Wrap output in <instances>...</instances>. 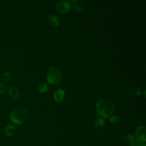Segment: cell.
Returning <instances> with one entry per match:
<instances>
[{
	"label": "cell",
	"mask_w": 146,
	"mask_h": 146,
	"mask_svg": "<svg viewBox=\"0 0 146 146\" xmlns=\"http://www.w3.org/2000/svg\"><path fill=\"white\" fill-rule=\"evenodd\" d=\"M114 110V103L108 99L99 100L96 105V111L98 114L102 118L108 117L113 113Z\"/></svg>",
	"instance_id": "cell-1"
},
{
	"label": "cell",
	"mask_w": 146,
	"mask_h": 146,
	"mask_svg": "<svg viewBox=\"0 0 146 146\" xmlns=\"http://www.w3.org/2000/svg\"><path fill=\"white\" fill-rule=\"evenodd\" d=\"M27 112L25 108L17 107L10 113V120L15 124L23 123L27 118Z\"/></svg>",
	"instance_id": "cell-2"
},
{
	"label": "cell",
	"mask_w": 146,
	"mask_h": 146,
	"mask_svg": "<svg viewBox=\"0 0 146 146\" xmlns=\"http://www.w3.org/2000/svg\"><path fill=\"white\" fill-rule=\"evenodd\" d=\"M47 80L51 84H56L58 83L62 78V72L56 66L50 67L46 75Z\"/></svg>",
	"instance_id": "cell-3"
},
{
	"label": "cell",
	"mask_w": 146,
	"mask_h": 146,
	"mask_svg": "<svg viewBox=\"0 0 146 146\" xmlns=\"http://www.w3.org/2000/svg\"><path fill=\"white\" fill-rule=\"evenodd\" d=\"M71 5L68 1H62L58 2L56 6V10L60 13H66L70 11Z\"/></svg>",
	"instance_id": "cell-4"
},
{
	"label": "cell",
	"mask_w": 146,
	"mask_h": 146,
	"mask_svg": "<svg viewBox=\"0 0 146 146\" xmlns=\"http://www.w3.org/2000/svg\"><path fill=\"white\" fill-rule=\"evenodd\" d=\"M146 128L145 126H139L138 127L135 131V137L136 141L138 143H144L146 141L145 136Z\"/></svg>",
	"instance_id": "cell-5"
},
{
	"label": "cell",
	"mask_w": 146,
	"mask_h": 146,
	"mask_svg": "<svg viewBox=\"0 0 146 146\" xmlns=\"http://www.w3.org/2000/svg\"><path fill=\"white\" fill-rule=\"evenodd\" d=\"M64 96H65V92L64 90L61 88H58L55 91L54 94V100L56 103H60L63 100L64 98Z\"/></svg>",
	"instance_id": "cell-6"
},
{
	"label": "cell",
	"mask_w": 146,
	"mask_h": 146,
	"mask_svg": "<svg viewBox=\"0 0 146 146\" xmlns=\"http://www.w3.org/2000/svg\"><path fill=\"white\" fill-rule=\"evenodd\" d=\"M47 19H48V23L51 26H52V27H54L58 26L60 23V20H59L58 17L54 14H51V15H48Z\"/></svg>",
	"instance_id": "cell-7"
},
{
	"label": "cell",
	"mask_w": 146,
	"mask_h": 146,
	"mask_svg": "<svg viewBox=\"0 0 146 146\" xmlns=\"http://www.w3.org/2000/svg\"><path fill=\"white\" fill-rule=\"evenodd\" d=\"M9 95L14 99H18L19 98V91L18 89L14 87H10L8 89Z\"/></svg>",
	"instance_id": "cell-8"
},
{
	"label": "cell",
	"mask_w": 146,
	"mask_h": 146,
	"mask_svg": "<svg viewBox=\"0 0 146 146\" xmlns=\"http://www.w3.org/2000/svg\"><path fill=\"white\" fill-rule=\"evenodd\" d=\"M105 126V120L102 117H98L95 122L94 128L95 130L98 131L102 129Z\"/></svg>",
	"instance_id": "cell-9"
},
{
	"label": "cell",
	"mask_w": 146,
	"mask_h": 146,
	"mask_svg": "<svg viewBox=\"0 0 146 146\" xmlns=\"http://www.w3.org/2000/svg\"><path fill=\"white\" fill-rule=\"evenodd\" d=\"M128 90L129 93L134 96H139L141 92V90L139 87L135 86H131L129 87Z\"/></svg>",
	"instance_id": "cell-10"
},
{
	"label": "cell",
	"mask_w": 146,
	"mask_h": 146,
	"mask_svg": "<svg viewBox=\"0 0 146 146\" xmlns=\"http://www.w3.org/2000/svg\"><path fill=\"white\" fill-rule=\"evenodd\" d=\"M15 129V128L14 125L12 124H9L5 127V133L7 136H11L14 133Z\"/></svg>",
	"instance_id": "cell-11"
},
{
	"label": "cell",
	"mask_w": 146,
	"mask_h": 146,
	"mask_svg": "<svg viewBox=\"0 0 146 146\" xmlns=\"http://www.w3.org/2000/svg\"><path fill=\"white\" fill-rule=\"evenodd\" d=\"M49 88L48 84L46 83H42L39 85L38 87V91L40 94H43L47 91V90Z\"/></svg>",
	"instance_id": "cell-12"
},
{
	"label": "cell",
	"mask_w": 146,
	"mask_h": 146,
	"mask_svg": "<svg viewBox=\"0 0 146 146\" xmlns=\"http://www.w3.org/2000/svg\"><path fill=\"white\" fill-rule=\"evenodd\" d=\"M121 120L120 117L117 115H113L109 118V121L112 124L119 123Z\"/></svg>",
	"instance_id": "cell-13"
},
{
	"label": "cell",
	"mask_w": 146,
	"mask_h": 146,
	"mask_svg": "<svg viewBox=\"0 0 146 146\" xmlns=\"http://www.w3.org/2000/svg\"><path fill=\"white\" fill-rule=\"evenodd\" d=\"M123 139L128 144H130V143L133 142L135 140L133 136L132 135L129 134V133L125 134V135H124Z\"/></svg>",
	"instance_id": "cell-14"
},
{
	"label": "cell",
	"mask_w": 146,
	"mask_h": 146,
	"mask_svg": "<svg viewBox=\"0 0 146 146\" xmlns=\"http://www.w3.org/2000/svg\"><path fill=\"white\" fill-rule=\"evenodd\" d=\"M11 74L9 72H5L2 75V79L5 82H9L11 80Z\"/></svg>",
	"instance_id": "cell-15"
},
{
	"label": "cell",
	"mask_w": 146,
	"mask_h": 146,
	"mask_svg": "<svg viewBox=\"0 0 146 146\" xmlns=\"http://www.w3.org/2000/svg\"><path fill=\"white\" fill-rule=\"evenodd\" d=\"M83 10V7H82V6L81 5H74V10L77 13H79L80 12H82Z\"/></svg>",
	"instance_id": "cell-16"
},
{
	"label": "cell",
	"mask_w": 146,
	"mask_h": 146,
	"mask_svg": "<svg viewBox=\"0 0 146 146\" xmlns=\"http://www.w3.org/2000/svg\"><path fill=\"white\" fill-rule=\"evenodd\" d=\"M6 90V86L5 84L0 83V95L4 93Z\"/></svg>",
	"instance_id": "cell-17"
},
{
	"label": "cell",
	"mask_w": 146,
	"mask_h": 146,
	"mask_svg": "<svg viewBox=\"0 0 146 146\" xmlns=\"http://www.w3.org/2000/svg\"><path fill=\"white\" fill-rule=\"evenodd\" d=\"M139 143L136 140H135L133 142L129 144V146H139Z\"/></svg>",
	"instance_id": "cell-18"
},
{
	"label": "cell",
	"mask_w": 146,
	"mask_h": 146,
	"mask_svg": "<svg viewBox=\"0 0 146 146\" xmlns=\"http://www.w3.org/2000/svg\"><path fill=\"white\" fill-rule=\"evenodd\" d=\"M139 146H146V145L144 143H143V144H139Z\"/></svg>",
	"instance_id": "cell-19"
},
{
	"label": "cell",
	"mask_w": 146,
	"mask_h": 146,
	"mask_svg": "<svg viewBox=\"0 0 146 146\" xmlns=\"http://www.w3.org/2000/svg\"><path fill=\"white\" fill-rule=\"evenodd\" d=\"M71 2H78V1H71Z\"/></svg>",
	"instance_id": "cell-20"
}]
</instances>
